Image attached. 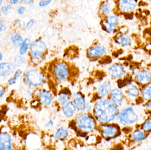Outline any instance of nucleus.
I'll return each instance as SVG.
<instances>
[{
    "label": "nucleus",
    "mask_w": 151,
    "mask_h": 150,
    "mask_svg": "<svg viewBox=\"0 0 151 150\" xmlns=\"http://www.w3.org/2000/svg\"><path fill=\"white\" fill-rule=\"evenodd\" d=\"M148 117L142 105L127 104L119 109L115 122L122 129H134Z\"/></svg>",
    "instance_id": "obj_1"
},
{
    "label": "nucleus",
    "mask_w": 151,
    "mask_h": 150,
    "mask_svg": "<svg viewBox=\"0 0 151 150\" xmlns=\"http://www.w3.org/2000/svg\"><path fill=\"white\" fill-rule=\"evenodd\" d=\"M119 109L108 98L99 99L93 102L92 114L98 124L114 123Z\"/></svg>",
    "instance_id": "obj_2"
},
{
    "label": "nucleus",
    "mask_w": 151,
    "mask_h": 150,
    "mask_svg": "<svg viewBox=\"0 0 151 150\" xmlns=\"http://www.w3.org/2000/svg\"><path fill=\"white\" fill-rule=\"evenodd\" d=\"M73 121L76 129L86 134L97 130L98 125L93 114L85 112L78 113Z\"/></svg>",
    "instance_id": "obj_3"
},
{
    "label": "nucleus",
    "mask_w": 151,
    "mask_h": 150,
    "mask_svg": "<svg viewBox=\"0 0 151 150\" xmlns=\"http://www.w3.org/2000/svg\"><path fill=\"white\" fill-rule=\"evenodd\" d=\"M47 52V46L42 39L35 40L31 43L29 55L31 62L38 65L42 62Z\"/></svg>",
    "instance_id": "obj_4"
},
{
    "label": "nucleus",
    "mask_w": 151,
    "mask_h": 150,
    "mask_svg": "<svg viewBox=\"0 0 151 150\" xmlns=\"http://www.w3.org/2000/svg\"><path fill=\"white\" fill-rule=\"evenodd\" d=\"M24 80L29 86L40 89L47 82V78L42 70L38 69H32L25 74Z\"/></svg>",
    "instance_id": "obj_5"
},
{
    "label": "nucleus",
    "mask_w": 151,
    "mask_h": 150,
    "mask_svg": "<svg viewBox=\"0 0 151 150\" xmlns=\"http://www.w3.org/2000/svg\"><path fill=\"white\" fill-rule=\"evenodd\" d=\"M97 130L100 136L106 141L117 138L122 133V129L116 122L98 124Z\"/></svg>",
    "instance_id": "obj_6"
},
{
    "label": "nucleus",
    "mask_w": 151,
    "mask_h": 150,
    "mask_svg": "<svg viewBox=\"0 0 151 150\" xmlns=\"http://www.w3.org/2000/svg\"><path fill=\"white\" fill-rule=\"evenodd\" d=\"M52 75L55 81L58 83L67 81L71 75V70L68 63L64 61H58L53 65Z\"/></svg>",
    "instance_id": "obj_7"
},
{
    "label": "nucleus",
    "mask_w": 151,
    "mask_h": 150,
    "mask_svg": "<svg viewBox=\"0 0 151 150\" xmlns=\"http://www.w3.org/2000/svg\"><path fill=\"white\" fill-rule=\"evenodd\" d=\"M141 87L137 82L129 83L125 87L124 92L127 103L132 105H140Z\"/></svg>",
    "instance_id": "obj_8"
},
{
    "label": "nucleus",
    "mask_w": 151,
    "mask_h": 150,
    "mask_svg": "<svg viewBox=\"0 0 151 150\" xmlns=\"http://www.w3.org/2000/svg\"><path fill=\"white\" fill-rule=\"evenodd\" d=\"M36 100L41 105L46 107L52 105L54 102V94L50 90L44 88L39 89L35 94Z\"/></svg>",
    "instance_id": "obj_9"
},
{
    "label": "nucleus",
    "mask_w": 151,
    "mask_h": 150,
    "mask_svg": "<svg viewBox=\"0 0 151 150\" xmlns=\"http://www.w3.org/2000/svg\"><path fill=\"white\" fill-rule=\"evenodd\" d=\"M119 21V17L118 14L112 13L102 18V28L107 32H114L118 28Z\"/></svg>",
    "instance_id": "obj_10"
},
{
    "label": "nucleus",
    "mask_w": 151,
    "mask_h": 150,
    "mask_svg": "<svg viewBox=\"0 0 151 150\" xmlns=\"http://www.w3.org/2000/svg\"><path fill=\"white\" fill-rule=\"evenodd\" d=\"M127 72L124 66L121 63H114L107 70V75L111 79L114 80H122L125 77Z\"/></svg>",
    "instance_id": "obj_11"
},
{
    "label": "nucleus",
    "mask_w": 151,
    "mask_h": 150,
    "mask_svg": "<svg viewBox=\"0 0 151 150\" xmlns=\"http://www.w3.org/2000/svg\"><path fill=\"white\" fill-rule=\"evenodd\" d=\"M108 98L119 109L127 104L124 91L118 87L112 89Z\"/></svg>",
    "instance_id": "obj_12"
},
{
    "label": "nucleus",
    "mask_w": 151,
    "mask_h": 150,
    "mask_svg": "<svg viewBox=\"0 0 151 150\" xmlns=\"http://www.w3.org/2000/svg\"><path fill=\"white\" fill-rule=\"evenodd\" d=\"M138 1L134 0H121L116 3L115 10L118 12L129 13L134 12L137 7Z\"/></svg>",
    "instance_id": "obj_13"
},
{
    "label": "nucleus",
    "mask_w": 151,
    "mask_h": 150,
    "mask_svg": "<svg viewBox=\"0 0 151 150\" xmlns=\"http://www.w3.org/2000/svg\"><path fill=\"white\" fill-rule=\"evenodd\" d=\"M107 53V48L104 45L96 44L90 47L87 50V56L91 60L103 58Z\"/></svg>",
    "instance_id": "obj_14"
},
{
    "label": "nucleus",
    "mask_w": 151,
    "mask_h": 150,
    "mask_svg": "<svg viewBox=\"0 0 151 150\" xmlns=\"http://www.w3.org/2000/svg\"><path fill=\"white\" fill-rule=\"evenodd\" d=\"M116 3L111 1H102L99 4V14L102 18L112 14L115 10Z\"/></svg>",
    "instance_id": "obj_15"
},
{
    "label": "nucleus",
    "mask_w": 151,
    "mask_h": 150,
    "mask_svg": "<svg viewBox=\"0 0 151 150\" xmlns=\"http://www.w3.org/2000/svg\"><path fill=\"white\" fill-rule=\"evenodd\" d=\"M0 150H13L12 136L5 130H0Z\"/></svg>",
    "instance_id": "obj_16"
},
{
    "label": "nucleus",
    "mask_w": 151,
    "mask_h": 150,
    "mask_svg": "<svg viewBox=\"0 0 151 150\" xmlns=\"http://www.w3.org/2000/svg\"><path fill=\"white\" fill-rule=\"evenodd\" d=\"M71 101L73 102L79 112H85L87 102L85 96L81 92H77L72 94Z\"/></svg>",
    "instance_id": "obj_17"
},
{
    "label": "nucleus",
    "mask_w": 151,
    "mask_h": 150,
    "mask_svg": "<svg viewBox=\"0 0 151 150\" xmlns=\"http://www.w3.org/2000/svg\"><path fill=\"white\" fill-rule=\"evenodd\" d=\"M113 88V84L111 81L105 80L102 82L97 88L96 93L97 98L96 100L108 98Z\"/></svg>",
    "instance_id": "obj_18"
},
{
    "label": "nucleus",
    "mask_w": 151,
    "mask_h": 150,
    "mask_svg": "<svg viewBox=\"0 0 151 150\" xmlns=\"http://www.w3.org/2000/svg\"><path fill=\"white\" fill-rule=\"evenodd\" d=\"M149 136V135L147 134L137 126L133 129L129 134L130 141L134 143L137 144L141 143L145 141Z\"/></svg>",
    "instance_id": "obj_19"
},
{
    "label": "nucleus",
    "mask_w": 151,
    "mask_h": 150,
    "mask_svg": "<svg viewBox=\"0 0 151 150\" xmlns=\"http://www.w3.org/2000/svg\"><path fill=\"white\" fill-rule=\"evenodd\" d=\"M78 112L77 108L71 101L61 107V114L67 119H74Z\"/></svg>",
    "instance_id": "obj_20"
},
{
    "label": "nucleus",
    "mask_w": 151,
    "mask_h": 150,
    "mask_svg": "<svg viewBox=\"0 0 151 150\" xmlns=\"http://www.w3.org/2000/svg\"><path fill=\"white\" fill-rule=\"evenodd\" d=\"M72 93L67 88H64L61 90L58 93L56 98V101L60 107L66 105L71 101Z\"/></svg>",
    "instance_id": "obj_21"
},
{
    "label": "nucleus",
    "mask_w": 151,
    "mask_h": 150,
    "mask_svg": "<svg viewBox=\"0 0 151 150\" xmlns=\"http://www.w3.org/2000/svg\"><path fill=\"white\" fill-rule=\"evenodd\" d=\"M135 80L137 83L141 87L151 83V72L147 70H139L136 75Z\"/></svg>",
    "instance_id": "obj_22"
},
{
    "label": "nucleus",
    "mask_w": 151,
    "mask_h": 150,
    "mask_svg": "<svg viewBox=\"0 0 151 150\" xmlns=\"http://www.w3.org/2000/svg\"><path fill=\"white\" fill-rule=\"evenodd\" d=\"M115 43L122 47H127L131 45L132 43V38L127 33L122 32L117 33L114 37Z\"/></svg>",
    "instance_id": "obj_23"
},
{
    "label": "nucleus",
    "mask_w": 151,
    "mask_h": 150,
    "mask_svg": "<svg viewBox=\"0 0 151 150\" xmlns=\"http://www.w3.org/2000/svg\"><path fill=\"white\" fill-rule=\"evenodd\" d=\"M15 65L12 63L4 62L0 63V76H8L13 73Z\"/></svg>",
    "instance_id": "obj_24"
},
{
    "label": "nucleus",
    "mask_w": 151,
    "mask_h": 150,
    "mask_svg": "<svg viewBox=\"0 0 151 150\" xmlns=\"http://www.w3.org/2000/svg\"><path fill=\"white\" fill-rule=\"evenodd\" d=\"M151 99V83L141 87L140 104L142 105Z\"/></svg>",
    "instance_id": "obj_25"
},
{
    "label": "nucleus",
    "mask_w": 151,
    "mask_h": 150,
    "mask_svg": "<svg viewBox=\"0 0 151 150\" xmlns=\"http://www.w3.org/2000/svg\"><path fill=\"white\" fill-rule=\"evenodd\" d=\"M70 134V132L69 128L63 126L56 129L54 136L56 140L59 141H65L69 138Z\"/></svg>",
    "instance_id": "obj_26"
},
{
    "label": "nucleus",
    "mask_w": 151,
    "mask_h": 150,
    "mask_svg": "<svg viewBox=\"0 0 151 150\" xmlns=\"http://www.w3.org/2000/svg\"><path fill=\"white\" fill-rule=\"evenodd\" d=\"M32 42L31 40L28 38H26L24 40L22 45L19 47V53L20 55H24L27 53L30 49Z\"/></svg>",
    "instance_id": "obj_27"
},
{
    "label": "nucleus",
    "mask_w": 151,
    "mask_h": 150,
    "mask_svg": "<svg viewBox=\"0 0 151 150\" xmlns=\"http://www.w3.org/2000/svg\"><path fill=\"white\" fill-rule=\"evenodd\" d=\"M137 127L149 135L151 134V121L148 117L145 119L141 124L138 125Z\"/></svg>",
    "instance_id": "obj_28"
},
{
    "label": "nucleus",
    "mask_w": 151,
    "mask_h": 150,
    "mask_svg": "<svg viewBox=\"0 0 151 150\" xmlns=\"http://www.w3.org/2000/svg\"><path fill=\"white\" fill-rule=\"evenodd\" d=\"M11 38L13 46L16 47H19L24 40L22 36L17 33L12 34Z\"/></svg>",
    "instance_id": "obj_29"
},
{
    "label": "nucleus",
    "mask_w": 151,
    "mask_h": 150,
    "mask_svg": "<svg viewBox=\"0 0 151 150\" xmlns=\"http://www.w3.org/2000/svg\"><path fill=\"white\" fill-rule=\"evenodd\" d=\"M22 74V72L20 70H16L14 73L13 77L12 78H10L8 80V84L9 85H12L15 84L17 80L18 79L19 77L21 76Z\"/></svg>",
    "instance_id": "obj_30"
},
{
    "label": "nucleus",
    "mask_w": 151,
    "mask_h": 150,
    "mask_svg": "<svg viewBox=\"0 0 151 150\" xmlns=\"http://www.w3.org/2000/svg\"><path fill=\"white\" fill-rule=\"evenodd\" d=\"M12 9V6L10 4H4V5L2 7L1 11L3 14L4 15H8L9 11Z\"/></svg>",
    "instance_id": "obj_31"
},
{
    "label": "nucleus",
    "mask_w": 151,
    "mask_h": 150,
    "mask_svg": "<svg viewBox=\"0 0 151 150\" xmlns=\"http://www.w3.org/2000/svg\"><path fill=\"white\" fill-rule=\"evenodd\" d=\"M143 107L148 114L151 112V99L142 105Z\"/></svg>",
    "instance_id": "obj_32"
},
{
    "label": "nucleus",
    "mask_w": 151,
    "mask_h": 150,
    "mask_svg": "<svg viewBox=\"0 0 151 150\" xmlns=\"http://www.w3.org/2000/svg\"><path fill=\"white\" fill-rule=\"evenodd\" d=\"M93 110V103L87 102L85 106V112L88 113L92 114Z\"/></svg>",
    "instance_id": "obj_33"
},
{
    "label": "nucleus",
    "mask_w": 151,
    "mask_h": 150,
    "mask_svg": "<svg viewBox=\"0 0 151 150\" xmlns=\"http://www.w3.org/2000/svg\"><path fill=\"white\" fill-rule=\"evenodd\" d=\"M15 63L17 66H20L22 64H24L25 62V59L22 56H18L15 58L14 60Z\"/></svg>",
    "instance_id": "obj_34"
},
{
    "label": "nucleus",
    "mask_w": 151,
    "mask_h": 150,
    "mask_svg": "<svg viewBox=\"0 0 151 150\" xmlns=\"http://www.w3.org/2000/svg\"><path fill=\"white\" fill-rule=\"evenodd\" d=\"M51 2L52 1L51 0H42L39 1V6L41 8H44L48 6Z\"/></svg>",
    "instance_id": "obj_35"
},
{
    "label": "nucleus",
    "mask_w": 151,
    "mask_h": 150,
    "mask_svg": "<svg viewBox=\"0 0 151 150\" xmlns=\"http://www.w3.org/2000/svg\"><path fill=\"white\" fill-rule=\"evenodd\" d=\"M54 124H55V122H54V120L50 118L45 123L44 127L46 129L50 128L54 126Z\"/></svg>",
    "instance_id": "obj_36"
},
{
    "label": "nucleus",
    "mask_w": 151,
    "mask_h": 150,
    "mask_svg": "<svg viewBox=\"0 0 151 150\" xmlns=\"http://www.w3.org/2000/svg\"><path fill=\"white\" fill-rule=\"evenodd\" d=\"M35 20L34 19H31L26 24V29L27 30H30L32 28L33 26L35 25Z\"/></svg>",
    "instance_id": "obj_37"
},
{
    "label": "nucleus",
    "mask_w": 151,
    "mask_h": 150,
    "mask_svg": "<svg viewBox=\"0 0 151 150\" xmlns=\"http://www.w3.org/2000/svg\"><path fill=\"white\" fill-rule=\"evenodd\" d=\"M25 7L23 6H20L17 9V12L19 15H23L25 11Z\"/></svg>",
    "instance_id": "obj_38"
},
{
    "label": "nucleus",
    "mask_w": 151,
    "mask_h": 150,
    "mask_svg": "<svg viewBox=\"0 0 151 150\" xmlns=\"http://www.w3.org/2000/svg\"><path fill=\"white\" fill-rule=\"evenodd\" d=\"M20 2L23 4L30 5V4H32L33 3L34 1H32V0H23V1H21Z\"/></svg>",
    "instance_id": "obj_39"
},
{
    "label": "nucleus",
    "mask_w": 151,
    "mask_h": 150,
    "mask_svg": "<svg viewBox=\"0 0 151 150\" xmlns=\"http://www.w3.org/2000/svg\"><path fill=\"white\" fill-rule=\"evenodd\" d=\"M6 93V90L4 88H0V98H2L4 96Z\"/></svg>",
    "instance_id": "obj_40"
},
{
    "label": "nucleus",
    "mask_w": 151,
    "mask_h": 150,
    "mask_svg": "<svg viewBox=\"0 0 151 150\" xmlns=\"http://www.w3.org/2000/svg\"><path fill=\"white\" fill-rule=\"evenodd\" d=\"M5 29V26L4 24L0 19V32L3 31Z\"/></svg>",
    "instance_id": "obj_41"
},
{
    "label": "nucleus",
    "mask_w": 151,
    "mask_h": 150,
    "mask_svg": "<svg viewBox=\"0 0 151 150\" xmlns=\"http://www.w3.org/2000/svg\"><path fill=\"white\" fill-rule=\"evenodd\" d=\"M9 2L11 4H17L19 2V1L18 0H11L9 1Z\"/></svg>",
    "instance_id": "obj_42"
},
{
    "label": "nucleus",
    "mask_w": 151,
    "mask_h": 150,
    "mask_svg": "<svg viewBox=\"0 0 151 150\" xmlns=\"http://www.w3.org/2000/svg\"><path fill=\"white\" fill-rule=\"evenodd\" d=\"M136 148V146H134L133 147H132V148H129V149H127L126 150H134Z\"/></svg>",
    "instance_id": "obj_43"
},
{
    "label": "nucleus",
    "mask_w": 151,
    "mask_h": 150,
    "mask_svg": "<svg viewBox=\"0 0 151 150\" xmlns=\"http://www.w3.org/2000/svg\"><path fill=\"white\" fill-rule=\"evenodd\" d=\"M3 59V55L0 52V61H1V60H2Z\"/></svg>",
    "instance_id": "obj_44"
},
{
    "label": "nucleus",
    "mask_w": 151,
    "mask_h": 150,
    "mask_svg": "<svg viewBox=\"0 0 151 150\" xmlns=\"http://www.w3.org/2000/svg\"><path fill=\"white\" fill-rule=\"evenodd\" d=\"M148 118L150 119V120L151 121V112L150 113V114H148Z\"/></svg>",
    "instance_id": "obj_45"
},
{
    "label": "nucleus",
    "mask_w": 151,
    "mask_h": 150,
    "mask_svg": "<svg viewBox=\"0 0 151 150\" xmlns=\"http://www.w3.org/2000/svg\"><path fill=\"white\" fill-rule=\"evenodd\" d=\"M3 2V1H2V0H0V6L2 5V4Z\"/></svg>",
    "instance_id": "obj_46"
},
{
    "label": "nucleus",
    "mask_w": 151,
    "mask_h": 150,
    "mask_svg": "<svg viewBox=\"0 0 151 150\" xmlns=\"http://www.w3.org/2000/svg\"><path fill=\"white\" fill-rule=\"evenodd\" d=\"M0 13H1V11H0Z\"/></svg>",
    "instance_id": "obj_47"
}]
</instances>
